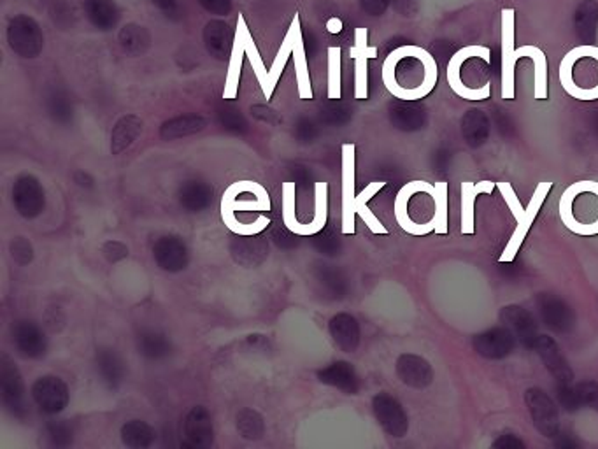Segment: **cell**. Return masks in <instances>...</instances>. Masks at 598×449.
Here are the masks:
<instances>
[{
    "mask_svg": "<svg viewBox=\"0 0 598 449\" xmlns=\"http://www.w3.org/2000/svg\"><path fill=\"white\" fill-rule=\"evenodd\" d=\"M436 59L420 46H400L382 64V81L388 91L400 100H421L437 84Z\"/></svg>",
    "mask_w": 598,
    "mask_h": 449,
    "instance_id": "6da1fadb",
    "label": "cell"
},
{
    "mask_svg": "<svg viewBox=\"0 0 598 449\" xmlns=\"http://www.w3.org/2000/svg\"><path fill=\"white\" fill-rule=\"evenodd\" d=\"M516 12L515 9H502V98L513 100L516 97V64L520 59H530L533 62L535 73V90L533 95L537 100L547 98V60L540 48L526 44L515 48Z\"/></svg>",
    "mask_w": 598,
    "mask_h": 449,
    "instance_id": "7a4b0ae2",
    "label": "cell"
},
{
    "mask_svg": "<svg viewBox=\"0 0 598 449\" xmlns=\"http://www.w3.org/2000/svg\"><path fill=\"white\" fill-rule=\"evenodd\" d=\"M560 83L567 95L576 100H598V48L578 46L560 64Z\"/></svg>",
    "mask_w": 598,
    "mask_h": 449,
    "instance_id": "3957f363",
    "label": "cell"
},
{
    "mask_svg": "<svg viewBox=\"0 0 598 449\" xmlns=\"http://www.w3.org/2000/svg\"><path fill=\"white\" fill-rule=\"evenodd\" d=\"M579 213L583 217L570 232L585 237L598 235L597 181H578L563 192L560 199V218L563 224H570Z\"/></svg>",
    "mask_w": 598,
    "mask_h": 449,
    "instance_id": "277c9868",
    "label": "cell"
},
{
    "mask_svg": "<svg viewBox=\"0 0 598 449\" xmlns=\"http://www.w3.org/2000/svg\"><path fill=\"white\" fill-rule=\"evenodd\" d=\"M497 186H499V192L504 197L506 204L509 206L513 217L516 218V228L513 232V237L509 239V242H508V246H506V249H504V253L500 255L499 260L500 262H513L516 258V255H518L524 239H526V233L530 232L531 224L535 222V218H537L542 204L546 202V197L551 192L553 183H549V181L539 183L526 208L522 206V202H520L515 188L511 186V183L500 181V183H497Z\"/></svg>",
    "mask_w": 598,
    "mask_h": 449,
    "instance_id": "5b68a950",
    "label": "cell"
},
{
    "mask_svg": "<svg viewBox=\"0 0 598 449\" xmlns=\"http://www.w3.org/2000/svg\"><path fill=\"white\" fill-rule=\"evenodd\" d=\"M5 39L9 50L25 60L37 59L43 53L46 43L39 21L27 12H18L7 20Z\"/></svg>",
    "mask_w": 598,
    "mask_h": 449,
    "instance_id": "8992f818",
    "label": "cell"
},
{
    "mask_svg": "<svg viewBox=\"0 0 598 449\" xmlns=\"http://www.w3.org/2000/svg\"><path fill=\"white\" fill-rule=\"evenodd\" d=\"M30 397L35 407L48 416L64 413L71 402L67 382L59 375H41L30 386Z\"/></svg>",
    "mask_w": 598,
    "mask_h": 449,
    "instance_id": "52a82bcc",
    "label": "cell"
},
{
    "mask_svg": "<svg viewBox=\"0 0 598 449\" xmlns=\"http://www.w3.org/2000/svg\"><path fill=\"white\" fill-rule=\"evenodd\" d=\"M0 397L4 409L16 420L23 421L28 414L27 409V390L23 377L18 367L9 357H2L0 360Z\"/></svg>",
    "mask_w": 598,
    "mask_h": 449,
    "instance_id": "ba28073f",
    "label": "cell"
},
{
    "mask_svg": "<svg viewBox=\"0 0 598 449\" xmlns=\"http://www.w3.org/2000/svg\"><path fill=\"white\" fill-rule=\"evenodd\" d=\"M11 199L16 213L25 220H35L46 209L44 186L32 174H21L14 179Z\"/></svg>",
    "mask_w": 598,
    "mask_h": 449,
    "instance_id": "9c48e42d",
    "label": "cell"
},
{
    "mask_svg": "<svg viewBox=\"0 0 598 449\" xmlns=\"http://www.w3.org/2000/svg\"><path fill=\"white\" fill-rule=\"evenodd\" d=\"M11 341L18 355L27 360H41L46 357L50 341L44 328L34 319H18L11 327Z\"/></svg>",
    "mask_w": 598,
    "mask_h": 449,
    "instance_id": "30bf717a",
    "label": "cell"
},
{
    "mask_svg": "<svg viewBox=\"0 0 598 449\" xmlns=\"http://www.w3.org/2000/svg\"><path fill=\"white\" fill-rule=\"evenodd\" d=\"M153 260L161 271L177 274L183 272L190 264V248L179 235H161L153 244Z\"/></svg>",
    "mask_w": 598,
    "mask_h": 449,
    "instance_id": "8fae6325",
    "label": "cell"
},
{
    "mask_svg": "<svg viewBox=\"0 0 598 449\" xmlns=\"http://www.w3.org/2000/svg\"><path fill=\"white\" fill-rule=\"evenodd\" d=\"M215 445V423L208 407H193L183 421V446L208 449Z\"/></svg>",
    "mask_w": 598,
    "mask_h": 449,
    "instance_id": "7c38bea8",
    "label": "cell"
},
{
    "mask_svg": "<svg viewBox=\"0 0 598 449\" xmlns=\"http://www.w3.org/2000/svg\"><path fill=\"white\" fill-rule=\"evenodd\" d=\"M202 41L206 51L218 62L230 60L235 46V30L222 18L209 20L202 30Z\"/></svg>",
    "mask_w": 598,
    "mask_h": 449,
    "instance_id": "4fadbf2b",
    "label": "cell"
},
{
    "mask_svg": "<svg viewBox=\"0 0 598 449\" xmlns=\"http://www.w3.org/2000/svg\"><path fill=\"white\" fill-rule=\"evenodd\" d=\"M369 30L357 28L355 30V46L350 50L351 59L355 60V97L364 100L369 95V75H367V60L377 57V48L367 44Z\"/></svg>",
    "mask_w": 598,
    "mask_h": 449,
    "instance_id": "5bb4252c",
    "label": "cell"
},
{
    "mask_svg": "<svg viewBox=\"0 0 598 449\" xmlns=\"http://www.w3.org/2000/svg\"><path fill=\"white\" fill-rule=\"evenodd\" d=\"M472 57H483L486 62L492 64V51L486 46L479 44H470L456 51L448 64V83L451 90L463 100H470L468 90H467V81L463 79V66L470 62Z\"/></svg>",
    "mask_w": 598,
    "mask_h": 449,
    "instance_id": "9a60e30c",
    "label": "cell"
},
{
    "mask_svg": "<svg viewBox=\"0 0 598 449\" xmlns=\"http://www.w3.org/2000/svg\"><path fill=\"white\" fill-rule=\"evenodd\" d=\"M43 107L48 118L62 127H67L75 122V104L73 95L67 88L53 84L48 86L43 95Z\"/></svg>",
    "mask_w": 598,
    "mask_h": 449,
    "instance_id": "2e32d148",
    "label": "cell"
},
{
    "mask_svg": "<svg viewBox=\"0 0 598 449\" xmlns=\"http://www.w3.org/2000/svg\"><path fill=\"white\" fill-rule=\"evenodd\" d=\"M95 371L102 384L114 391L127 377V364L114 348H98L95 353Z\"/></svg>",
    "mask_w": 598,
    "mask_h": 449,
    "instance_id": "e0dca14e",
    "label": "cell"
},
{
    "mask_svg": "<svg viewBox=\"0 0 598 449\" xmlns=\"http://www.w3.org/2000/svg\"><path fill=\"white\" fill-rule=\"evenodd\" d=\"M213 201L215 188L211 183L202 179H188L177 190V202L190 215L206 211L208 208H211Z\"/></svg>",
    "mask_w": 598,
    "mask_h": 449,
    "instance_id": "ac0fdd59",
    "label": "cell"
},
{
    "mask_svg": "<svg viewBox=\"0 0 598 449\" xmlns=\"http://www.w3.org/2000/svg\"><path fill=\"white\" fill-rule=\"evenodd\" d=\"M232 258L242 267H256L269 256V242L262 235H240L230 244Z\"/></svg>",
    "mask_w": 598,
    "mask_h": 449,
    "instance_id": "d6986e66",
    "label": "cell"
},
{
    "mask_svg": "<svg viewBox=\"0 0 598 449\" xmlns=\"http://www.w3.org/2000/svg\"><path fill=\"white\" fill-rule=\"evenodd\" d=\"M83 12L98 32L114 30L122 20V9L116 0H83Z\"/></svg>",
    "mask_w": 598,
    "mask_h": 449,
    "instance_id": "ffe728a7",
    "label": "cell"
},
{
    "mask_svg": "<svg viewBox=\"0 0 598 449\" xmlns=\"http://www.w3.org/2000/svg\"><path fill=\"white\" fill-rule=\"evenodd\" d=\"M248 35H249V28L246 25V20L242 14H239L237 30H235V46L230 57V67H228V77H226V86H224V98H235L237 95V84H239L240 69H242V55H246Z\"/></svg>",
    "mask_w": 598,
    "mask_h": 449,
    "instance_id": "44dd1931",
    "label": "cell"
},
{
    "mask_svg": "<svg viewBox=\"0 0 598 449\" xmlns=\"http://www.w3.org/2000/svg\"><path fill=\"white\" fill-rule=\"evenodd\" d=\"M497 183L493 181H463L461 183V233L463 235H474V209H476V199L481 193H492L495 190Z\"/></svg>",
    "mask_w": 598,
    "mask_h": 449,
    "instance_id": "7402d4cb",
    "label": "cell"
},
{
    "mask_svg": "<svg viewBox=\"0 0 598 449\" xmlns=\"http://www.w3.org/2000/svg\"><path fill=\"white\" fill-rule=\"evenodd\" d=\"M118 43L125 55L132 59H139L150 51L153 39H151L150 30L145 25L129 21L120 28Z\"/></svg>",
    "mask_w": 598,
    "mask_h": 449,
    "instance_id": "603a6c76",
    "label": "cell"
},
{
    "mask_svg": "<svg viewBox=\"0 0 598 449\" xmlns=\"http://www.w3.org/2000/svg\"><path fill=\"white\" fill-rule=\"evenodd\" d=\"M328 332L335 346L341 348L342 351L351 353L357 350L358 341H360V328H358L357 319L351 314L341 312L334 316L328 321Z\"/></svg>",
    "mask_w": 598,
    "mask_h": 449,
    "instance_id": "cb8c5ba5",
    "label": "cell"
},
{
    "mask_svg": "<svg viewBox=\"0 0 598 449\" xmlns=\"http://www.w3.org/2000/svg\"><path fill=\"white\" fill-rule=\"evenodd\" d=\"M136 346L139 355L150 362H160L172 355V343L169 335L156 328L141 330L136 337Z\"/></svg>",
    "mask_w": 598,
    "mask_h": 449,
    "instance_id": "d4e9b609",
    "label": "cell"
},
{
    "mask_svg": "<svg viewBox=\"0 0 598 449\" xmlns=\"http://www.w3.org/2000/svg\"><path fill=\"white\" fill-rule=\"evenodd\" d=\"M208 127V120L201 114H179L161 123L160 138L163 141H177L195 136Z\"/></svg>",
    "mask_w": 598,
    "mask_h": 449,
    "instance_id": "484cf974",
    "label": "cell"
},
{
    "mask_svg": "<svg viewBox=\"0 0 598 449\" xmlns=\"http://www.w3.org/2000/svg\"><path fill=\"white\" fill-rule=\"evenodd\" d=\"M145 122L138 114H125L122 116L111 132V153L122 154L129 150L143 134Z\"/></svg>",
    "mask_w": 598,
    "mask_h": 449,
    "instance_id": "4316f807",
    "label": "cell"
},
{
    "mask_svg": "<svg viewBox=\"0 0 598 449\" xmlns=\"http://www.w3.org/2000/svg\"><path fill=\"white\" fill-rule=\"evenodd\" d=\"M318 381L344 393L355 395L358 391V375L348 362L339 360L318 371Z\"/></svg>",
    "mask_w": 598,
    "mask_h": 449,
    "instance_id": "83f0119b",
    "label": "cell"
},
{
    "mask_svg": "<svg viewBox=\"0 0 598 449\" xmlns=\"http://www.w3.org/2000/svg\"><path fill=\"white\" fill-rule=\"evenodd\" d=\"M353 153L355 146H344V232L353 233V213H355V185H353Z\"/></svg>",
    "mask_w": 598,
    "mask_h": 449,
    "instance_id": "f1b7e54d",
    "label": "cell"
},
{
    "mask_svg": "<svg viewBox=\"0 0 598 449\" xmlns=\"http://www.w3.org/2000/svg\"><path fill=\"white\" fill-rule=\"evenodd\" d=\"M292 34H294V59H295V69H297V81H299L300 95L303 98H311V79H309V73H307V55L303 50V35H302V28H300V18L295 14L292 27H290Z\"/></svg>",
    "mask_w": 598,
    "mask_h": 449,
    "instance_id": "f546056e",
    "label": "cell"
},
{
    "mask_svg": "<svg viewBox=\"0 0 598 449\" xmlns=\"http://www.w3.org/2000/svg\"><path fill=\"white\" fill-rule=\"evenodd\" d=\"M122 441L127 448L148 449L156 441V432L143 420H130L122 427Z\"/></svg>",
    "mask_w": 598,
    "mask_h": 449,
    "instance_id": "4dcf8cb0",
    "label": "cell"
},
{
    "mask_svg": "<svg viewBox=\"0 0 598 449\" xmlns=\"http://www.w3.org/2000/svg\"><path fill=\"white\" fill-rule=\"evenodd\" d=\"M235 429L246 441H260L265 434V420L255 409H242L235 416Z\"/></svg>",
    "mask_w": 598,
    "mask_h": 449,
    "instance_id": "1f68e13d",
    "label": "cell"
},
{
    "mask_svg": "<svg viewBox=\"0 0 598 449\" xmlns=\"http://www.w3.org/2000/svg\"><path fill=\"white\" fill-rule=\"evenodd\" d=\"M314 280L325 297L341 299L344 294V278L328 264H318L314 269Z\"/></svg>",
    "mask_w": 598,
    "mask_h": 449,
    "instance_id": "d6a6232c",
    "label": "cell"
},
{
    "mask_svg": "<svg viewBox=\"0 0 598 449\" xmlns=\"http://www.w3.org/2000/svg\"><path fill=\"white\" fill-rule=\"evenodd\" d=\"M386 183H382V181H377V183H371L358 197H357V201H355V211L364 218V222L367 224V226L373 230V232H375V233H388V230L382 226V224L375 218L374 215L367 209V201L369 199H373L374 197L375 193L384 186Z\"/></svg>",
    "mask_w": 598,
    "mask_h": 449,
    "instance_id": "836d02e7",
    "label": "cell"
},
{
    "mask_svg": "<svg viewBox=\"0 0 598 449\" xmlns=\"http://www.w3.org/2000/svg\"><path fill=\"white\" fill-rule=\"evenodd\" d=\"M48 16L60 30L73 28L77 21V11L71 0H50Z\"/></svg>",
    "mask_w": 598,
    "mask_h": 449,
    "instance_id": "e575fe53",
    "label": "cell"
},
{
    "mask_svg": "<svg viewBox=\"0 0 598 449\" xmlns=\"http://www.w3.org/2000/svg\"><path fill=\"white\" fill-rule=\"evenodd\" d=\"M292 53H294V34H292V30H288V34H287V37H285V41L281 44V50H279V53H278V57H276V60H274V64H272V67L269 71V83H267V88L264 91L267 98L272 95V91L276 88V83H278V79H279V75L283 73V69H285V66H287V62H288V59H290Z\"/></svg>",
    "mask_w": 598,
    "mask_h": 449,
    "instance_id": "d590c367",
    "label": "cell"
},
{
    "mask_svg": "<svg viewBox=\"0 0 598 449\" xmlns=\"http://www.w3.org/2000/svg\"><path fill=\"white\" fill-rule=\"evenodd\" d=\"M46 446L50 448H69L75 443V429L69 421L50 423L44 430Z\"/></svg>",
    "mask_w": 598,
    "mask_h": 449,
    "instance_id": "8d00e7d4",
    "label": "cell"
},
{
    "mask_svg": "<svg viewBox=\"0 0 598 449\" xmlns=\"http://www.w3.org/2000/svg\"><path fill=\"white\" fill-rule=\"evenodd\" d=\"M350 116V111L346 107L344 102H341V98H328L325 104L319 106V111H318V118L323 125H328V127H339L342 123H346Z\"/></svg>",
    "mask_w": 598,
    "mask_h": 449,
    "instance_id": "74e56055",
    "label": "cell"
},
{
    "mask_svg": "<svg viewBox=\"0 0 598 449\" xmlns=\"http://www.w3.org/2000/svg\"><path fill=\"white\" fill-rule=\"evenodd\" d=\"M216 116H218V122L220 125L224 127L226 132H232V134H246L249 130V125H248V120L244 118V114L233 107V106H228V104H224L216 109Z\"/></svg>",
    "mask_w": 598,
    "mask_h": 449,
    "instance_id": "f35d334b",
    "label": "cell"
},
{
    "mask_svg": "<svg viewBox=\"0 0 598 449\" xmlns=\"http://www.w3.org/2000/svg\"><path fill=\"white\" fill-rule=\"evenodd\" d=\"M374 409L377 420L382 423V427L388 432H397L400 423V413L395 407V404L386 397H377L374 400Z\"/></svg>",
    "mask_w": 598,
    "mask_h": 449,
    "instance_id": "ab89813d",
    "label": "cell"
},
{
    "mask_svg": "<svg viewBox=\"0 0 598 449\" xmlns=\"http://www.w3.org/2000/svg\"><path fill=\"white\" fill-rule=\"evenodd\" d=\"M437 195H436V232L441 235L448 233V183L437 181L436 183Z\"/></svg>",
    "mask_w": 598,
    "mask_h": 449,
    "instance_id": "60d3db41",
    "label": "cell"
},
{
    "mask_svg": "<svg viewBox=\"0 0 598 449\" xmlns=\"http://www.w3.org/2000/svg\"><path fill=\"white\" fill-rule=\"evenodd\" d=\"M9 255H11L12 262L18 264L20 267L30 265V264L34 262V256H35L32 242H30L27 237H23V235L14 237V239L9 242Z\"/></svg>",
    "mask_w": 598,
    "mask_h": 449,
    "instance_id": "b9f144b4",
    "label": "cell"
},
{
    "mask_svg": "<svg viewBox=\"0 0 598 449\" xmlns=\"http://www.w3.org/2000/svg\"><path fill=\"white\" fill-rule=\"evenodd\" d=\"M328 97L341 98V48L328 50Z\"/></svg>",
    "mask_w": 598,
    "mask_h": 449,
    "instance_id": "7bdbcfd3",
    "label": "cell"
},
{
    "mask_svg": "<svg viewBox=\"0 0 598 449\" xmlns=\"http://www.w3.org/2000/svg\"><path fill=\"white\" fill-rule=\"evenodd\" d=\"M294 138L300 145H312L319 138V127L312 118L300 116L294 125Z\"/></svg>",
    "mask_w": 598,
    "mask_h": 449,
    "instance_id": "ee69618b",
    "label": "cell"
},
{
    "mask_svg": "<svg viewBox=\"0 0 598 449\" xmlns=\"http://www.w3.org/2000/svg\"><path fill=\"white\" fill-rule=\"evenodd\" d=\"M312 246H314L321 255L332 256V255H339L341 240H339V237H335L330 230H321V232H318L316 235H312Z\"/></svg>",
    "mask_w": 598,
    "mask_h": 449,
    "instance_id": "f6af8a7d",
    "label": "cell"
},
{
    "mask_svg": "<svg viewBox=\"0 0 598 449\" xmlns=\"http://www.w3.org/2000/svg\"><path fill=\"white\" fill-rule=\"evenodd\" d=\"M246 55H248V59H249V62H251V66H253L255 75H256L258 81H260V84H262V90L265 91L267 81H269V71H265V67H264V62H262V59H260V53H258V50H256V44H255L251 34L248 35V41H246Z\"/></svg>",
    "mask_w": 598,
    "mask_h": 449,
    "instance_id": "bcb514c9",
    "label": "cell"
},
{
    "mask_svg": "<svg viewBox=\"0 0 598 449\" xmlns=\"http://www.w3.org/2000/svg\"><path fill=\"white\" fill-rule=\"evenodd\" d=\"M100 253H102V256L109 264H118V262H122V260H125L129 256V248H127V244L111 239V240H107V242L102 244Z\"/></svg>",
    "mask_w": 598,
    "mask_h": 449,
    "instance_id": "7dc6e473",
    "label": "cell"
},
{
    "mask_svg": "<svg viewBox=\"0 0 598 449\" xmlns=\"http://www.w3.org/2000/svg\"><path fill=\"white\" fill-rule=\"evenodd\" d=\"M151 5L158 9L165 18L181 20L185 16L183 0H150Z\"/></svg>",
    "mask_w": 598,
    "mask_h": 449,
    "instance_id": "c3c4849f",
    "label": "cell"
},
{
    "mask_svg": "<svg viewBox=\"0 0 598 449\" xmlns=\"http://www.w3.org/2000/svg\"><path fill=\"white\" fill-rule=\"evenodd\" d=\"M251 114H253V118H256L258 122L267 123V125H279L283 122L281 114L276 109H272L271 106H267V104H255V106H251Z\"/></svg>",
    "mask_w": 598,
    "mask_h": 449,
    "instance_id": "681fc988",
    "label": "cell"
},
{
    "mask_svg": "<svg viewBox=\"0 0 598 449\" xmlns=\"http://www.w3.org/2000/svg\"><path fill=\"white\" fill-rule=\"evenodd\" d=\"M271 239H272V240L276 242V246L281 248V249H294V248H297L300 244L299 235H295V233H292L290 230L281 228V226H278V228L272 230Z\"/></svg>",
    "mask_w": 598,
    "mask_h": 449,
    "instance_id": "f907efd6",
    "label": "cell"
},
{
    "mask_svg": "<svg viewBox=\"0 0 598 449\" xmlns=\"http://www.w3.org/2000/svg\"><path fill=\"white\" fill-rule=\"evenodd\" d=\"M197 2L206 12L218 18L228 16L233 9V0H197Z\"/></svg>",
    "mask_w": 598,
    "mask_h": 449,
    "instance_id": "816d5d0a",
    "label": "cell"
},
{
    "mask_svg": "<svg viewBox=\"0 0 598 449\" xmlns=\"http://www.w3.org/2000/svg\"><path fill=\"white\" fill-rule=\"evenodd\" d=\"M73 181H75L79 188H84V190H90V188L95 186L93 176L90 172H86V170H75V174H73Z\"/></svg>",
    "mask_w": 598,
    "mask_h": 449,
    "instance_id": "f5cc1de1",
    "label": "cell"
},
{
    "mask_svg": "<svg viewBox=\"0 0 598 449\" xmlns=\"http://www.w3.org/2000/svg\"><path fill=\"white\" fill-rule=\"evenodd\" d=\"M302 35H303V50H305V55H307V59H312L314 53H316V50H318L316 37L312 35V32H309V34H303V32H302Z\"/></svg>",
    "mask_w": 598,
    "mask_h": 449,
    "instance_id": "db71d44e",
    "label": "cell"
},
{
    "mask_svg": "<svg viewBox=\"0 0 598 449\" xmlns=\"http://www.w3.org/2000/svg\"><path fill=\"white\" fill-rule=\"evenodd\" d=\"M294 179H295V183H299V185H303L307 179H309V172L305 170V167H294Z\"/></svg>",
    "mask_w": 598,
    "mask_h": 449,
    "instance_id": "11a10c76",
    "label": "cell"
},
{
    "mask_svg": "<svg viewBox=\"0 0 598 449\" xmlns=\"http://www.w3.org/2000/svg\"><path fill=\"white\" fill-rule=\"evenodd\" d=\"M328 30L332 32V34H337V32H341L342 30V21L339 20V18H332L330 21H328Z\"/></svg>",
    "mask_w": 598,
    "mask_h": 449,
    "instance_id": "9f6ffc18",
    "label": "cell"
}]
</instances>
